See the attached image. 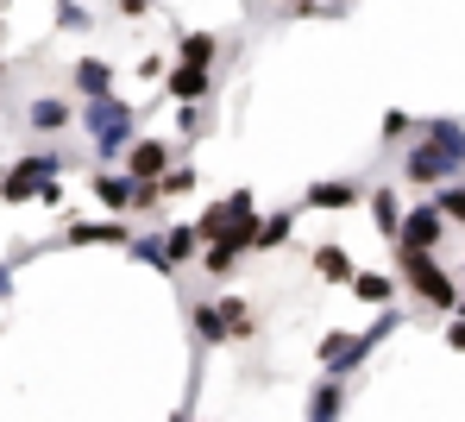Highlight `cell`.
<instances>
[{
    "instance_id": "obj_26",
    "label": "cell",
    "mask_w": 465,
    "mask_h": 422,
    "mask_svg": "<svg viewBox=\"0 0 465 422\" xmlns=\"http://www.w3.org/2000/svg\"><path fill=\"white\" fill-rule=\"evenodd\" d=\"M434 208H440V221H460L465 227V183H447V189L434 196Z\"/></svg>"
},
{
    "instance_id": "obj_18",
    "label": "cell",
    "mask_w": 465,
    "mask_h": 422,
    "mask_svg": "<svg viewBox=\"0 0 465 422\" xmlns=\"http://www.w3.org/2000/svg\"><path fill=\"white\" fill-rule=\"evenodd\" d=\"M189 328H195V340H202V347H221V340H232L214 303H189Z\"/></svg>"
},
{
    "instance_id": "obj_17",
    "label": "cell",
    "mask_w": 465,
    "mask_h": 422,
    "mask_svg": "<svg viewBox=\"0 0 465 422\" xmlns=\"http://www.w3.org/2000/svg\"><path fill=\"white\" fill-rule=\"evenodd\" d=\"M359 303H378V309H390V296H396V277H384V271H352V284H346Z\"/></svg>"
},
{
    "instance_id": "obj_25",
    "label": "cell",
    "mask_w": 465,
    "mask_h": 422,
    "mask_svg": "<svg viewBox=\"0 0 465 422\" xmlns=\"http://www.w3.org/2000/svg\"><path fill=\"white\" fill-rule=\"evenodd\" d=\"M189 189H195V170L189 165H170L157 176V196H163V202H170V196H189Z\"/></svg>"
},
{
    "instance_id": "obj_7",
    "label": "cell",
    "mask_w": 465,
    "mask_h": 422,
    "mask_svg": "<svg viewBox=\"0 0 465 422\" xmlns=\"http://www.w3.org/2000/svg\"><path fill=\"white\" fill-rule=\"evenodd\" d=\"M170 165H176L170 139H133V146H126V158H120V170H126L133 183H157Z\"/></svg>"
},
{
    "instance_id": "obj_32",
    "label": "cell",
    "mask_w": 465,
    "mask_h": 422,
    "mask_svg": "<svg viewBox=\"0 0 465 422\" xmlns=\"http://www.w3.org/2000/svg\"><path fill=\"white\" fill-rule=\"evenodd\" d=\"M32 202H45V208H64V176H51V183H38V196Z\"/></svg>"
},
{
    "instance_id": "obj_29",
    "label": "cell",
    "mask_w": 465,
    "mask_h": 422,
    "mask_svg": "<svg viewBox=\"0 0 465 422\" xmlns=\"http://www.w3.org/2000/svg\"><path fill=\"white\" fill-rule=\"evenodd\" d=\"M208 120H214V114H208V101H202V107H183V139L195 146V139L208 133Z\"/></svg>"
},
{
    "instance_id": "obj_37",
    "label": "cell",
    "mask_w": 465,
    "mask_h": 422,
    "mask_svg": "<svg viewBox=\"0 0 465 422\" xmlns=\"http://www.w3.org/2000/svg\"><path fill=\"white\" fill-rule=\"evenodd\" d=\"M453 309H460V322H465V290H460V303H453Z\"/></svg>"
},
{
    "instance_id": "obj_14",
    "label": "cell",
    "mask_w": 465,
    "mask_h": 422,
    "mask_svg": "<svg viewBox=\"0 0 465 422\" xmlns=\"http://www.w3.org/2000/svg\"><path fill=\"white\" fill-rule=\"evenodd\" d=\"M214 57H221V38H214V32H183V38H176V64L214 70Z\"/></svg>"
},
{
    "instance_id": "obj_16",
    "label": "cell",
    "mask_w": 465,
    "mask_h": 422,
    "mask_svg": "<svg viewBox=\"0 0 465 422\" xmlns=\"http://www.w3.org/2000/svg\"><path fill=\"white\" fill-rule=\"evenodd\" d=\"M340 410H346V385L314 378V391H309V422H340Z\"/></svg>"
},
{
    "instance_id": "obj_6",
    "label": "cell",
    "mask_w": 465,
    "mask_h": 422,
    "mask_svg": "<svg viewBox=\"0 0 465 422\" xmlns=\"http://www.w3.org/2000/svg\"><path fill=\"white\" fill-rule=\"evenodd\" d=\"M440 240H447V221H440V208H434V202L409 208V215H402V227H396V253H434Z\"/></svg>"
},
{
    "instance_id": "obj_35",
    "label": "cell",
    "mask_w": 465,
    "mask_h": 422,
    "mask_svg": "<svg viewBox=\"0 0 465 422\" xmlns=\"http://www.w3.org/2000/svg\"><path fill=\"white\" fill-rule=\"evenodd\" d=\"M120 13H126V19H139V13H145V0H120Z\"/></svg>"
},
{
    "instance_id": "obj_22",
    "label": "cell",
    "mask_w": 465,
    "mask_h": 422,
    "mask_svg": "<svg viewBox=\"0 0 465 422\" xmlns=\"http://www.w3.org/2000/svg\"><path fill=\"white\" fill-rule=\"evenodd\" d=\"M221 309V322H227L232 340H252L258 335V316H252V303H239V296H227V303H214Z\"/></svg>"
},
{
    "instance_id": "obj_15",
    "label": "cell",
    "mask_w": 465,
    "mask_h": 422,
    "mask_svg": "<svg viewBox=\"0 0 465 422\" xmlns=\"http://www.w3.org/2000/svg\"><path fill=\"white\" fill-rule=\"evenodd\" d=\"M76 95H82V101H107V95H114V64L82 57V64H76Z\"/></svg>"
},
{
    "instance_id": "obj_10",
    "label": "cell",
    "mask_w": 465,
    "mask_h": 422,
    "mask_svg": "<svg viewBox=\"0 0 465 422\" xmlns=\"http://www.w3.org/2000/svg\"><path fill=\"white\" fill-rule=\"evenodd\" d=\"M163 95L183 101V107H202V101L214 95V76H208V70H189V64H170V70H163Z\"/></svg>"
},
{
    "instance_id": "obj_27",
    "label": "cell",
    "mask_w": 465,
    "mask_h": 422,
    "mask_svg": "<svg viewBox=\"0 0 465 422\" xmlns=\"http://www.w3.org/2000/svg\"><path fill=\"white\" fill-rule=\"evenodd\" d=\"M126 253L139 258V265H157V271H163V277H176V271H170V265H163V246H157V234H139V240H133V246H126Z\"/></svg>"
},
{
    "instance_id": "obj_5",
    "label": "cell",
    "mask_w": 465,
    "mask_h": 422,
    "mask_svg": "<svg viewBox=\"0 0 465 422\" xmlns=\"http://www.w3.org/2000/svg\"><path fill=\"white\" fill-rule=\"evenodd\" d=\"M245 215H258V202H252V189H232L227 202H208V215L195 221V240H202V246H214V240H227L232 227L245 221Z\"/></svg>"
},
{
    "instance_id": "obj_9",
    "label": "cell",
    "mask_w": 465,
    "mask_h": 422,
    "mask_svg": "<svg viewBox=\"0 0 465 422\" xmlns=\"http://www.w3.org/2000/svg\"><path fill=\"white\" fill-rule=\"evenodd\" d=\"M133 240H139L133 221H76V227H64V246H133Z\"/></svg>"
},
{
    "instance_id": "obj_11",
    "label": "cell",
    "mask_w": 465,
    "mask_h": 422,
    "mask_svg": "<svg viewBox=\"0 0 465 422\" xmlns=\"http://www.w3.org/2000/svg\"><path fill=\"white\" fill-rule=\"evenodd\" d=\"M365 202V183H352V176H340V183H309V196H302V208H359Z\"/></svg>"
},
{
    "instance_id": "obj_8",
    "label": "cell",
    "mask_w": 465,
    "mask_h": 422,
    "mask_svg": "<svg viewBox=\"0 0 465 422\" xmlns=\"http://www.w3.org/2000/svg\"><path fill=\"white\" fill-rule=\"evenodd\" d=\"M25 126H32L38 139H57V133L76 126V107H70L64 95H32V101H25Z\"/></svg>"
},
{
    "instance_id": "obj_33",
    "label": "cell",
    "mask_w": 465,
    "mask_h": 422,
    "mask_svg": "<svg viewBox=\"0 0 465 422\" xmlns=\"http://www.w3.org/2000/svg\"><path fill=\"white\" fill-rule=\"evenodd\" d=\"M163 70H170L163 57H145V64H139V76H145V83H163Z\"/></svg>"
},
{
    "instance_id": "obj_13",
    "label": "cell",
    "mask_w": 465,
    "mask_h": 422,
    "mask_svg": "<svg viewBox=\"0 0 465 422\" xmlns=\"http://www.w3.org/2000/svg\"><path fill=\"white\" fill-rule=\"evenodd\" d=\"M157 246H163V265H170V271H183V265L195 258V246H202V240H195V221L163 227V234H157Z\"/></svg>"
},
{
    "instance_id": "obj_23",
    "label": "cell",
    "mask_w": 465,
    "mask_h": 422,
    "mask_svg": "<svg viewBox=\"0 0 465 422\" xmlns=\"http://www.w3.org/2000/svg\"><path fill=\"white\" fill-rule=\"evenodd\" d=\"M421 139H434L440 152H453V158L465 165V126H460V120H428V133H421Z\"/></svg>"
},
{
    "instance_id": "obj_4",
    "label": "cell",
    "mask_w": 465,
    "mask_h": 422,
    "mask_svg": "<svg viewBox=\"0 0 465 422\" xmlns=\"http://www.w3.org/2000/svg\"><path fill=\"white\" fill-rule=\"evenodd\" d=\"M460 170L465 165L453 158V152H440L434 139H415V146L402 152V176H409V183H421V189H447Z\"/></svg>"
},
{
    "instance_id": "obj_31",
    "label": "cell",
    "mask_w": 465,
    "mask_h": 422,
    "mask_svg": "<svg viewBox=\"0 0 465 422\" xmlns=\"http://www.w3.org/2000/svg\"><path fill=\"white\" fill-rule=\"evenodd\" d=\"M409 126H415V120H409L402 107H390V114H384V146H402V139H409Z\"/></svg>"
},
{
    "instance_id": "obj_28",
    "label": "cell",
    "mask_w": 465,
    "mask_h": 422,
    "mask_svg": "<svg viewBox=\"0 0 465 422\" xmlns=\"http://www.w3.org/2000/svg\"><path fill=\"white\" fill-rule=\"evenodd\" d=\"M57 25H64V32H88V25H94V13H88L82 0H57Z\"/></svg>"
},
{
    "instance_id": "obj_1",
    "label": "cell",
    "mask_w": 465,
    "mask_h": 422,
    "mask_svg": "<svg viewBox=\"0 0 465 422\" xmlns=\"http://www.w3.org/2000/svg\"><path fill=\"white\" fill-rule=\"evenodd\" d=\"M82 133H88L94 158L114 170L120 158H126V146L139 139V107H126L120 95H107V101H82Z\"/></svg>"
},
{
    "instance_id": "obj_24",
    "label": "cell",
    "mask_w": 465,
    "mask_h": 422,
    "mask_svg": "<svg viewBox=\"0 0 465 422\" xmlns=\"http://www.w3.org/2000/svg\"><path fill=\"white\" fill-rule=\"evenodd\" d=\"M202 271L208 277H232L239 271V253H232L227 240H214V246H202Z\"/></svg>"
},
{
    "instance_id": "obj_20",
    "label": "cell",
    "mask_w": 465,
    "mask_h": 422,
    "mask_svg": "<svg viewBox=\"0 0 465 422\" xmlns=\"http://www.w3.org/2000/svg\"><path fill=\"white\" fill-rule=\"evenodd\" d=\"M309 265L327 277V284H352V258H346V246H314Z\"/></svg>"
},
{
    "instance_id": "obj_39",
    "label": "cell",
    "mask_w": 465,
    "mask_h": 422,
    "mask_svg": "<svg viewBox=\"0 0 465 422\" xmlns=\"http://www.w3.org/2000/svg\"><path fill=\"white\" fill-rule=\"evenodd\" d=\"M0 70H6V64H0Z\"/></svg>"
},
{
    "instance_id": "obj_3",
    "label": "cell",
    "mask_w": 465,
    "mask_h": 422,
    "mask_svg": "<svg viewBox=\"0 0 465 422\" xmlns=\"http://www.w3.org/2000/svg\"><path fill=\"white\" fill-rule=\"evenodd\" d=\"M51 176H64V152H25L13 170H0V202H32Z\"/></svg>"
},
{
    "instance_id": "obj_2",
    "label": "cell",
    "mask_w": 465,
    "mask_h": 422,
    "mask_svg": "<svg viewBox=\"0 0 465 422\" xmlns=\"http://www.w3.org/2000/svg\"><path fill=\"white\" fill-rule=\"evenodd\" d=\"M402 284H409L428 309H453V303H460L453 271H440V258H434V253H402Z\"/></svg>"
},
{
    "instance_id": "obj_19",
    "label": "cell",
    "mask_w": 465,
    "mask_h": 422,
    "mask_svg": "<svg viewBox=\"0 0 465 422\" xmlns=\"http://www.w3.org/2000/svg\"><path fill=\"white\" fill-rule=\"evenodd\" d=\"M290 234H296V208H277V215L258 221V246H252V253H271V246H283Z\"/></svg>"
},
{
    "instance_id": "obj_12",
    "label": "cell",
    "mask_w": 465,
    "mask_h": 422,
    "mask_svg": "<svg viewBox=\"0 0 465 422\" xmlns=\"http://www.w3.org/2000/svg\"><path fill=\"white\" fill-rule=\"evenodd\" d=\"M88 189H94V202H107V208H114V215H126V208H133V176H126V170H94V176H88Z\"/></svg>"
},
{
    "instance_id": "obj_30",
    "label": "cell",
    "mask_w": 465,
    "mask_h": 422,
    "mask_svg": "<svg viewBox=\"0 0 465 422\" xmlns=\"http://www.w3.org/2000/svg\"><path fill=\"white\" fill-rule=\"evenodd\" d=\"M152 208H163L157 183H133V208H126V215H152Z\"/></svg>"
},
{
    "instance_id": "obj_34",
    "label": "cell",
    "mask_w": 465,
    "mask_h": 422,
    "mask_svg": "<svg viewBox=\"0 0 465 422\" xmlns=\"http://www.w3.org/2000/svg\"><path fill=\"white\" fill-rule=\"evenodd\" d=\"M447 347H453V353H465V322H453V328H447Z\"/></svg>"
},
{
    "instance_id": "obj_36",
    "label": "cell",
    "mask_w": 465,
    "mask_h": 422,
    "mask_svg": "<svg viewBox=\"0 0 465 422\" xmlns=\"http://www.w3.org/2000/svg\"><path fill=\"white\" fill-rule=\"evenodd\" d=\"M170 422H195V410H189V404H183V410H176V417H170Z\"/></svg>"
},
{
    "instance_id": "obj_38",
    "label": "cell",
    "mask_w": 465,
    "mask_h": 422,
    "mask_svg": "<svg viewBox=\"0 0 465 422\" xmlns=\"http://www.w3.org/2000/svg\"><path fill=\"white\" fill-rule=\"evenodd\" d=\"M333 13H346V0H333Z\"/></svg>"
},
{
    "instance_id": "obj_21",
    "label": "cell",
    "mask_w": 465,
    "mask_h": 422,
    "mask_svg": "<svg viewBox=\"0 0 465 422\" xmlns=\"http://www.w3.org/2000/svg\"><path fill=\"white\" fill-rule=\"evenodd\" d=\"M371 221H378L384 240H396V227H402V202H396V189H371Z\"/></svg>"
}]
</instances>
